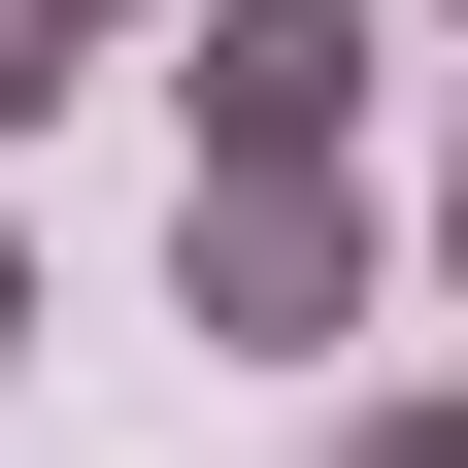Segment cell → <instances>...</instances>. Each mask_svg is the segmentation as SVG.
Returning a JSON list of instances; mask_svg holds the SVG:
<instances>
[{
    "label": "cell",
    "mask_w": 468,
    "mask_h": 468,
    "mask_svg": "<svg viewBox=\"0 0 468 468\" xmlns=\"http://www.w3.org/2000/svg\"><path fill=\"white\" fill-rule=\"evenodd\" d=\"M368 268H401L368 167H201V201H167V302H201L234 368H335V335H368Z\"/></svg>",
    "instance_id": "obj_1"
},
{
    "label": "cell",
    "mask_w": 468,
    "mask_h": 468,
    "mask_svg": "<svg viewBox=\"0 0 468 468\" xmlns=\"http://www.w3.org/2000/svg\"><path fill=\"white\" fill-rule=\"evenodd\" d=\"M368 68H401V0H167L201 167H368Z\"/></svg>",
    "instance_id": "obj_2"
},
{
    "label": "cell",
    "mask_w": 468,
    "mask_h": 468,
    "mask_svg": "<svg viewBox=\"0 0 468 468\" xmlns=\"http://www.w3.org/2000/svg\"><path fill=\"white\" fill-rule=\"evenodd\" d=\"M68 68H101V34H68V0H0V134H68Z\"/></svg>",
    "instance_id": "obj_3"
},
{
    "label": "cell",
    "mask_w": 468,
    "mask_h": 468,
    "mask_svg": "<svg viewBox=\"0 0 468 468\" xmlns=\"http://www.w3.org/2000/svg\"><path fill=\"white\" fill-rule=\"evenodd\" d=\"M335 468H468V401H368V435H335Z\"/></svg>",
    "instance_id": "obj_4"
},
{
    "label": "cell",
    "mask_w": 468,
    "mask_h": 468,
    "mask_svg": "<svg viewBox=\"0 0 468 468\" xmlns=\"http://www.w3.org/2000/svg\"><path fill=\"white\" fill-rule=\"evenodd\" d=\"M34 335H68V302H34V234H0V368H34Z\"/></svg>",
    "instance_id": "obj_5"
},
{
    "label": "cell",
    "mask_w": 468,
    "mask_h": 468,
    "mask_svg": "<svg viewBox=\"0 0 468 468\" xmlns=\"http://www.w3.org/2000/svg\"><path fill=\"white\" fill-rule=\"evenodd\" d=\"M68 34H167V0H68Z\"/></svg>",
    "instance_id": "obj_6"
},
{
    "label": "cell",
    "mask_w": 468,
    "mask_h": 468,
    "mask_svg": "<svg viewBox=\"0 0 468 468\" xmlns=\"http://www.w3.org/2000/svg\"><path fill=\"white\" fill-rule=\"evenodd\" d=\"M435 302H468V201H435Z\"/></svg>",
    "instance_id": "obj_7"
}]
</instances>
